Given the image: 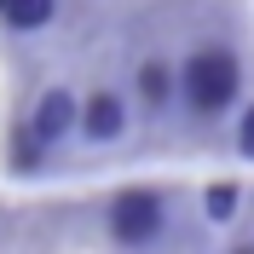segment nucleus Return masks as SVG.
<instances>
[{"label":"nucleus","instance_id":"f257e3e1","mask_svg":"<svg viewBox=\"0 0 254 254\" xmlns=\"http://www.w3.org/2000/svg\"><path fill=\"white\" fill-rule=\"evenodd\" d=\"M174 98H185V110L202 116V122L225 116L243 98V58L231 47H220V41L185 52V64L174 69Z\"/></svg>","mask_w":254,"mask_h":254},{"label":"nucleus","instance_id":"f03ea898","mask_svg":"<svg viewBox=\"0 0 254 254\" xmlns=\"http://www.w3.org/2000/svg\"><path fill=\"white\" fill-rule=\"evenodd\" d=\"M104 225H110V237L122 243V249H150V243H162V231H168V202H162L150 185H127V190L110 196Z\"/></svg>","mask_w":254,"mask_h":254},{"label":"nucleus","instance_id":"7ed1b4c3","mask_svg":"<svg viewBox=\"0 0 254 254\" xmlns=\"http://www.w3.org/2000/svg\"><path fill=\"white\" fill-rule=\"evenodd\" d=\"M75 116H81V98L69 93V87H47V93L35 98V116H29V127H23V133H29L41 150H52L58 139H69V133H75Z\"/></svg>","mask_w":254,"mask_h":254},{"label":"nucleus","instance_id":"20e7f679","mask_svg":"<svg viewBox=\"0 0 254 254\" xmlns=\"http://www.w3.org/2000/svg\"><path fill=\"white\" fill-rule=\"evenodd\" d=\"M75 127H81V139H93V144H116L127 133V98L110 93V87H93V93L81 98Z\"/></svg>","mask_w":254,"mask_h":254},{"label":"nucleus","instance_id":"39448f33","mask_svg":"<svg viewBox=\"0 0 254 254\" xmlns=\"http://www.w3.org/2000/svg\"><path fill=\"white\" fill-rule=\"evenodd\" d=\"M133 87H139L144 110H168V104H174V69H168L162 58H144L139 75H133Z\"/></svg>","mask_w":254,"mask_h":254},{"label":"nucleus","instance_id":"423d86ee","mask_svg":"<svg viewBox=\"0 0 254 254\" xmlns=\"http://www.w3.org/2000/svg\"><path fill=\"white\" fill-rule=\"evenodd\" d=\"M0 17H6V29H47L52 17H58V0H0Z\"/></svg>","mask_w":254,"mask_h":254},{"label":"nucleus","instance_id":"0eeeda50","mask_svg":"<svg viewBox=\"0 0 254 254\" xmlns=\"http://www.w3.org/2000/svg\"><path fill=\"white\" fill-rule=\"evenodd\" d=\"M237 208H243V190H237V179H214V185L202 190V214H208L214 225L237 220Z\"/></svg>","mask_w":254,"mask_h":254},{"label":"nucleus","instance_id":"6e6552de","mask_svg":"<svg viewBox=\"0 0 254 254\" xmlns=\"http://www.w3.org/2000/svg\"><path fill=\"white\" fill-rule=\"evenodd\" d=\"M237 150H243V156L254 162V104H249V110L237 116Z\"/></svg>","mask_w":254,"mask_h":254},{"label":"nucleus","instance_id":"1a4fd4ad","mask_svg":"<svg viewBox=\"0 0 254 254\" xmlns=\"http://www.w3.org/2000/svg\"><path fill=\"white\" fill-rule=\"evenodd\" d=\"M231 254H254V243H237V249H231Z\"/></svg>","mask_w":254,"mask_h":254}]
</instances>
